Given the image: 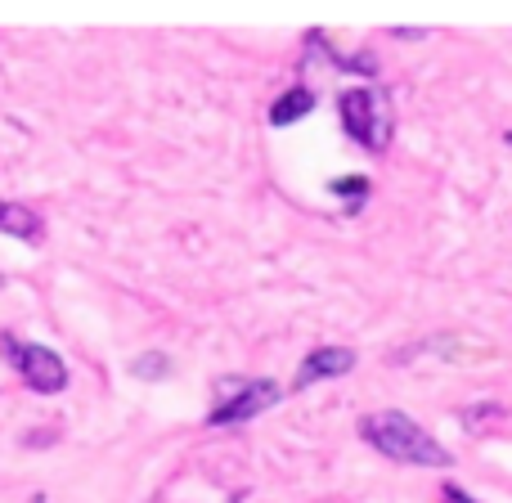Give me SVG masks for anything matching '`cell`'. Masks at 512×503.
<instances>
[{"instance_id":"cell-5","label":"cell","mask_w":512,"mask_h":503,"mask_svg":"<svg viewBox=\"0 0 512 503\" xmlns=\"http://www.w3.org/2000/svg\"><path fill=\"white\" fill-rule=\"evenodd\" d=\"M355 360H360V355H355L351 346H319V351H310L306 360L297 364L292 391H306V387H315V382H324V378H342V373L355 369Z\"/></svg>"},{"instance_id":"cell-7","label":"cell","mask_w":512,"mask_h":503,"mask_svg":"<svg viewBox=\"0 0 512 503\" xmlns=\"http://www.w3.org/2000/svg\"><path fill=\"white\" fill-rule=\"evenodd\" d=\"M0 234H9V239H18V243H45V221L32 212V207H23V203H5L0 198Z\"/></svg>"},{"instance_id":"cell-6","label":"cell","mask_w":512,"mask_h":503,"mask_svg":"<svg viewBox=\"0 0 512 503\" xmlns=\"http://www.w3.org/2000/svg\"><path fill=\"white\" fill-rule=\"evenodd\" d=\"M310 113H315V90L310 86H288L270 108H265V122H270L274 131H288V126L306 122Z\"/></svg>"},{"instance_id":"cell-3","label":"cell","mask_w":512,"mask_h":503,"mask_svg":"<svg viewBox=\"0 0 512 503\" xmlns=\"http://www.w3.org/2000/svg\"><path fill=\"white\" fill-rule=\"evenodd\" d=\"M212 414H207V427H239L261 418L265 409H274L283 400V387L270 378H239V373H225V378L212 382Z\"/></svg>"},{"instance_id":"cell-1","label":"cell","mask_w":512,"mask_h":503,"mask_svg":"<svg viewBox=\"0 0 512 503\" xmlns=\"http://www.w3.org/2000/svg\"><path fill=\"white\" fill-rule=\"evenodd\" d=\"M360 441L369 450H378L382 459L405 463V468H454V454L427 432L423 423H414L400 409H378V414L360 418Z\"/></svg>"},{"instance_id":"cell-10","label":"cell","mask_w":512,"mask_h":503,"mask_svg":"<svg viewBox=\"0 0 512 503\" xmlns=\"http://www.w3.org/2000/svg\"><path fill=\"white\" fill-rule=\"evenodd\" d=\"M391 36H400V41H423V36H432L427 27H391Z\"/></svg>"},{"instance_id":"cell-8","label":"cell","mask_w":512,"mask_h":503,"mask_svg":"<svg viewBox=\"0 0 512 503\" xmlns=\"http://www.w3.org/2000/svg\"><path fill=\"white\" fill-rule=\"evenodd\" d=\"M126 369H131V378H140V382H162V378L176 373V360L162 355V351H144V355H135Z\"/></svg>"},{"instance_id":"cell-12","label":"cell","mask_w":512,"mask_h":503,"mask_svg":"<svg viewBox=\"0 0 512 503\" xmlns=\"http://www.w3.org/2000/svg\"><path fill=\"white\" fill-rule=\"evenodd\" d=\"M504 140H508V144H512V131H508V135H504Z\"/></svg>"},{"instance_id":"cell-11","label":"cell","mask_w":512,"mask_h":503,"mask_svg":"<svg viewBox=\"0 0 512 503\" xmlns=\"http://www.w3.org/2000/svg\"><path fill=\"white\" fill-rule=\"evenodd\" d=\"M445 503H477L468 495V490H459V486H445Z\"/></svg>"},{"instance_id":"cell-9","label":"cell","mask_w":512,"mask_h":503,"mask_svg":"<svg viewBox=\"0 0 512 503\" xmlns=\"http://www.w3.org/2000/svg\"><path fill=\"white\" fill-rule=\"evenodd\" d=\"M328 194H337V198H351V207H346V212H351V216H360V207H364V198H369V180H364V176H346V180H328Z\"/></svg>"},{"instance_id":"cell-4","label":"cell","mask_w":512,"mask_h":503,"mask_svg":"<svg viewBox=\"0 0 512 503\" xmlns=\"http://www.w3.org/2000/svg\"><path fill=\"white\" fill-rule=\"evenodd\" d=\"M0 355L14 364V373L36 391V396H59L68 387V364L59 351L36 342H18L14 333H0Z\"/></svg>"},{"instance_id":"cell-2","label":"cell","mask_w":512,"mask_h":503,"mask_svg":"<svg viewBox=\"0 0 512 503\" xmlns=\"http://www.w3.org/2000/svg\"><path fill=\"white\" fill-rule=\"evenodd\" d=\"M337 117L342 131L360 144L364 153H387L391 135H396V108L382 86H351L337 95Z\"/></svg>"}]
</instances>
